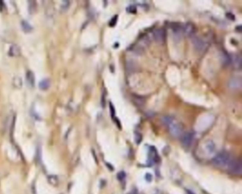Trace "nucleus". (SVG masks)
<instances>
[{"label": "nucleus", "instance_id": "obj_1", "mask_svg": "<svg viewBox=\"0 0 242 194\" xmlns=\"http://www.w3.org/2000/svg\"><path fill=\"white\" fill-rule=\"evenodd\" d=\"M231 160L232 159L228 153L226 151H221L214 157L212 159V163L218 168H224L228 166Z\"/></svg>", "mask_w": 242, "mask_h": 194}, {"label": "nucleus", "instance_id": "obj_2", "mask_svg": "<svg viewBox=\"0 0 242 194\" xmlns=\"http://www.w3.org/2000/svg\"><path fill=\"white\" fill-rule=\"evenodd\" d=\"M163 122L167 126H168L170 132L173 136H179L182 134V127L178 122H176L175 120L169 117L164 118Z\"/></svg>", "mask_w": 242, "mask_h": 194}, {"label": "nucleus", "instance_id": "obj_3", "mask_svg": "<svg viewBox=\"0 0 242 194\" xmlns=\"http://www.w3.org/2000/svg\"><path fill=\"white\" fill-rule=\"evenodd\" d=\"M227 167L232 174L241 175L242 173V164L241 161L232 159Z\"/></svg>", "mask_w": 242, "mask_h": 194}, {"label": "nucleus", "instance_id": "obj_4", "mask_svg": "<svg viewBox=\"0 0 242 194\" xmlns=\"http://www.w3.org/2000/svg\"><path fill=\"white\" fill-rule=\"evenodd\" d=\"M153 36L157 43L162 44L166 41V33L163 29H158L153 31Z\"/></svg>", "mask_w": 242, "mask_h": 194}, {"label": "nucleus", "instance_id": "obj_5", "mask_svg": "<svg viewBox=\"0 0 242 194\" xmlns=\"http://www.w3.org/2000/svg\"><path fill=\"white\" fill-rule=\"evenodd\" d=\"M194 140V135L191 132H186L182 134L181 137V142L185 147H190Z\"/></svg>", "mask_w": 242, "mask_h": 194}, {"label": "nucleus", "instance_id": "obj_6", "mask_svg": "<svg viewBox=\"0 0 242 194\" xmlns=\"http://www.w3.org/2000/svg\"><path fill=\"white\" fill-rule=\"evenodd\" d=\"M193 44L195 47L198 50V51H204L207 48V44L204 41L199 38H195L193 40Z\"/></svg>", "mask_w": 242, "mask_h": 194}, {"label": "nucleus", "instance_id": "obj_7", "mask_svg": "<svg viewBox=\"0 0 242 194\" xmlns=\"http://www.w3.org/2000/svg\"><path fill=\"white\" fill-rule=\"evenodd\" d=\"M182 31H184L186 34L190 36V35L194 34V32L195 31V28L192 24H187L184 28H182Z\"/></svg>", "mask_w": 242, "mask_h": 194}, {"label": "nucleus", "instance_id": "obj_8", "mask_svg": "<svg viewBox=\"0 0 242 194\" xmlns=\"http://www.w3.org/2000/svg\"><path fill=\"white\" fill-rule=\"evenodd\" d=\"M205 149L207 154H212L215 151V145L212 141H208L205 145Z\"/></svg>", "mask_w": 242, "mask_h": 194}, {"label": "nucleus", "instance_id": "obj_9", "mask_svg": "<svg viewBox=\"0 0 242 194\" xmlns=\"http://www.w3.org/2000/svg\"><path fill=\"white\" fill-rule=\"evenodd\" d=\"M19 53H20V50H19V48H18V46L13 45L11 46L10 50H9V54H10L11 55H13V56H14V55H19Z\"/></svg>", "mask_w": 242, "mask_h": 194}, {"label": "nucleus", "instance_id": "obj_10", "mask_svg": "<svg viewBox=\"0 0 242 194\" xmlns=\"http://www.w3.org/2000/svg\"><path fill=\"white\" fill-rule=\"evenodd\" d=\"M149 159L152 162H156L157 158V151L154 147H152L150 149V152H149Z\"/></svg>", "mask_w": 242, "mask_h": 194}, {"label": "nucleus", "instance_id": "obj_11", "mask_svg": "<svg viewBox=\"0 0 242 194\" xmlns=\"http://www.w3.org/2000/svg\"><path fill=\"white\" fill-rule=\"evenodd\" d=\"M50 86V81L48 79H45V80H43L42 81H40V83H39V87L40 89L42 90H46L49 88Z\"/></svg>", "mask_w": 242, "mask_h": 194}, {"label": "nucleus", "instance_id": "obj_12", "mask_svg": "<svg viewBox=\"0 0 242 194\" xmlns=\"http://www.w3.org/2000/svg\"><path fill=\"white\" fill-rule=\"evenodd\" d=\"M27 80L29 83V84L31 86H34V74L31 73V71H29L27 73Z\"/></svg>", "mask_w": 242, "mask_h": 194}, {"label": "nucleus", "instance_id": "obj_13", "mask_svg": "<svg viewBox=\"0 0 242 194\" xmlns=\"http://www.w3.org/2000/svg\"><path fill=\"white\" fill-rule=\"evenodd\" d=\"M22 28H23L24 31H26V32H29V31L32 30V27H31L26 21L22 22Z\"/></svg>", "mask_w": 242, "mask_h": 194}, {"label": "nucleus", "instance_id": "obj_14", "mask_svg": "<svg viewBox=\"0 0 242 194\" xmlns=\"http://www.w3.org/2000/svg\"><path fill=\"white\" fill-rule=\"evenodd\" d=\"M126 178V173L124 171H120L117 174V179L120 181H123Z\"/></svg>", "mask_w": 242, "mask_h": 194}, {"label": "nucleus", "instance_id": "obj_15", "mask_svg": "<svg viewBox=\"0 0 242 194\" xmlns=\"http://www.w3.org/2000/svg\"><path fill=\"white\" fill-rule=\"evenodd\" d=\"M145 179L148 182H151V181H152V179H153L152 174H151V173H146Z\"/></svg>", "mask_w": 242, "mask_h": 194}, {"label": "nucleus", "instance_id": "obj_16", "mask_svg": "<svg viewBox=\"0 0 242 194\" xmlns=\"http://www.w3.org/2000/svg\"><path fill=\"white\" fill-rule=\"evenodd\" d=\"M117 16H115L114 18H112V20H111L110 23V27H114V26L116 24V23H117Z\"/></svg>", "mask_w": 242, "mask_h": 194}, {"label": "nucleus", "instance_id": "obj_17", "mask_svg": "<svg viewBox=\"0 0 242 194\" xmlns=\"http://www.w3.org/2000/svg\"><path fill=\"white\" fill-rule=\"evenodd\" d=\"M110 108L111 116H112V117H114V114H115V110H114V108L113 105H112V103H110Z\"/></svg>", "mask_w": 242, "mask_h": 194}, {"label": "nucleus", "instance_id": "obj_18", "mask_svg": "<svg viewBox=\"0 0 242 194\" xmlns=\"http://www.w3.org/2000/svg\"><path fill=\"white\" fill-rule=\"evenodd\" d=\"M135 140H136V143L137 144H139L140 142H141V139H142V138H141V135L140 134H136V136H135Z\"/></svg>", "mask_w": 242, "mask_h": 194}, {"label": "nucleus", "instance_id": "obj_19", "mask_svg": "<svg viewBox=\"0 0 242 194\" xmlns=\"http://www.w3.org/2000/svg\"><path fill=\"white\" fill-rule=\"evenodd\" d=\"M128 11L130 13L134 14V13H136V9L135 8V7H129Z\"/></svg>", "mask_w": 242, "mask_h": 194}, {"label": "nucleus", "instance_id": "obj_20", "mask_svg": "<svg viewBox=\"0 0 242 194\" xmlns=\"http://www.w3.org/2000/svg\"><path fill=\"white\" fill-rule=\"evenodd\" d=\"M227 18H229V19L234 20V18H235L233 14H231V13H228V14H227Z\"/></svg>", "mask_w": 242, "mask_h": 194}, {"label": "nucleus", "instance_id": "obj_21", "mask_svg": "<svg viewBox=\"0 0 242 194\" xmlns=\"http://www.w3.org/2000/svg\"><path fill=\"white\" fill-rule=\"evenodd\" d=\"M129 194H138V191L136 188H134V189H133L132 191L130 192V193Z\"/></svg>", "mask_w": 242, "mask_h": 194}, {"label": "nucleus", "instance_id": "obj_22", "mask_svg": "<svg viewBox=\"0 0 242 194\" xmlns=\"http://www.w3.org/2000/svg\"><path fill=\"white\" fill-rule=\"evenodd\" d=\"M187 192H188V194H195V193H193V192L190 191H189V190H187Z\"/></svg>", "mask_w": 242, "mask_h": 194}]
</instances>
